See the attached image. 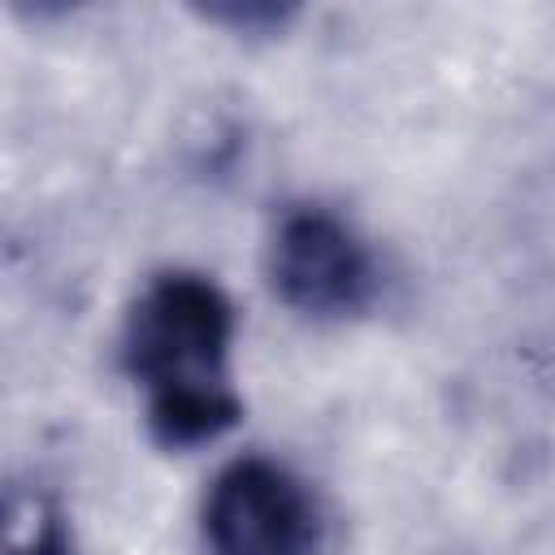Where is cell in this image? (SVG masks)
<instances>
[{
  "mask_svg": "<svg viewBox=\"0 0 555 555\" xmlns=\"http://www.w3.org/2000/svg\"><path fill=\"white\" fill-rule=\"evenodd\" d=\"M230 338L234 308L204 273H160L139 291L126 317L121 360L147 399V429L160 447L186 451L238 421Z\"/></svg>",
  "mask_w": 555,
  "mask_h": 555,
  "instance_id": "1",
  "label": "cell"
},
{
  "mask_svg": "<svg viewBox=\"0 0 555 555\" xmlns=\"http://www.w3.org/2000/svg\"><path fill=\"white\" fill-rule=\"evenodd\" d=\"M317 538V503L291 468L243 455L212 477L204 499L208 555H312Z\"/></svg>",
  "mask_w": 555,
  "mask_h": 555,
  "instance_id": "2",
  "label": "cell"
},
{
  "mask_svg": "<svg viewBox=\"0 0 555 555\" xmlns=\"http://www.w3.org/2000/svg\"><path fill=\"white\" fill-rule=\"evenodd\" d=\"M269 282L304 317H351L373 299L369 247L330 208H291L269 238Z\"/></svg>",
  "mask_w": 555,
  "mask_h": 555,
  "instance_id": "3",
  "label": "cell"
},
{
  "mask_svg": "<svg viewBox=\"0 0 555 555\" xmlns=\"http://www.w3.org/2000/svg\"><path fill=\"white\" fill-rule=\"evenodd\" d=\"M13 555H74V551H69V538H65L61 520H56V516H43V520L26 533V542L13 546Z\"/></svg>",
  "mask_w": 555,
  "mask_h": 555,
  "instance_id": "4",
  "label": "cell"
}]
</instances>
